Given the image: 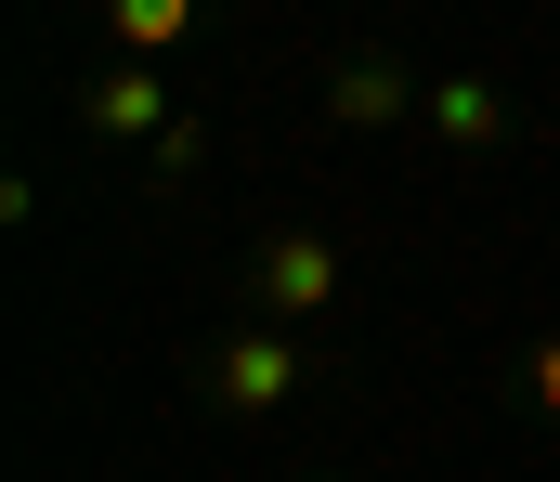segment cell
Instances as JSON below:
<instances>
[{"label":"cell","mask_w":560,"mask_h":482,"mask_svg":"<svg viewBox=\"0 0 560 482\" xmlns=\"http://www.w3.org/2000/svg\"><path fill=\"white\" fill-rule=\"evenodd\" d=\"M430 118H443L456 144H482V131H495V92H482V79H443V92H430Z\"/></svg>","instance_id":"4"},{"label":"cell","mask_w":560,"mask_h":482,"mask_svg":"<svg viewBox=\"0 0 560 482\" xmlns=\"http://www.w3.org/2000/svg\"><path fill=\"white\" fill-rule=\"evenodd\" d=\"M326 287H339V248H313V235H275V248H261V301H275V314H313Z\"/></svg>","instance_id":"2"},{"label":"cell","mask_w":560,"mask_h":482,"mask_svg":"<svg viewBox=\"0 0 560 482\" xmlns=\"http://www.w3.org/2000/svg\"><path fill=\"white\" fill-rule=\"evenodd\" d=\"M287 391H300V352H287V339H261V326H248V339H222V404L275 418Z\"/></svg>","instance_id":"1"},{"label":"cell","mask_w":560,"mask_h":482,"mask_svg":"<svg viewBox=\"0 0 560 482\" xmlns=\"http://www.w3.org/2000/svg\"><path fill=\"white\" fill-rule=\"evenodd\" d=\"M535 404L560 418V339H535Z\"/></svg>","instance_id":"7"},{"label":"cell","mask_w":560,"mask_h":482,"mask_svg":"<svg viewBox=\"0 0 560 482\" xmlns=\"http://www.w3.org/2000/svg\"><path fill=\"white\" fill-rule=\"evenodd\" d=\"M92 118H105V131H156V144H170V131H183V118H170V105H156V79H143V66H118V79H105V92H92Z\"/></svg>","instance_id":"3"},{"label":"cell","mask_w":560,"mask_h":482,"mask_svg":"<svg viewBox=\"0 0 560 482\" xmlns=\"http://www.w3.org/2000/svg\"><path fill=\"white\" fill-rule=\"evenodd\" d=\"M339 118H405V79H392V66H352V79H339Z\"/></svg>","instance_id":"5"},{"label":"cell","mask_w":560,"mask_h":482,"mask_svg":"<svg viewBox=\"0 0 560 482\" xmlns=\"http://www.w3.org/2000/svg\"><path fill=\"white\" fill-rule=\"evenodd\" d=\"M183 13H196V0H118V39L156 52V39H183Z\"/></svg>","instance_id":"6"}]
</instances>
